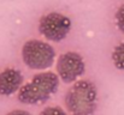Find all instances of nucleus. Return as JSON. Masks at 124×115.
<instances>
[{"label":"nucleus","mask_w":124,"mask_h":115,"mask_svg":"<svg viewBox=\"0 0 124 115\" xmlns=\"http://www.w3.org/2000/svg\"><path fill=\"white\" fill-rule=\"evenodd\" d=\"M59 79L53 72H41L18 90V101L25 104L46 102L58 89Z\"/></svg>","instance_id":"2"},{"label":"nucleus","mask_w":124,"mask_h":115,"mask_svg":"<svg viewBox=\"0 0 124 115\" xmlns=\"http://www.w3.org/2000/svg\"><path fill=\"white\" fill-rule=\"evenodd\" d=\"M40 115H68L60 107H47L42 110Z\"/></svg>","instance_id":"9"},{"label":"nucleus","mask_w":124,"mask_h":115,"mask_svg":"<svg viewBox=\"0 0 124 115\" xmlns=\"http://www.w3.org/2000/svg\"><path fill=\"white\" fill-rule=\"evenodd\" d=\"M6 115H31L30 113H28L27 110H22V109H16V110H12L10 113H7Z\"/></svg>","instance_id":"10"},{"label":"nucleus","mask_w":124,"mask_h":115,"mask_svg":"<svg viewBox=\"0 0 124 115\" xmlns=\"http://www.w3.org/2000/svg\"><path fill=\"white\" fill-rule=\"evenodd\" d=\"M23 83V76L21 71L13 67L5 68L0 72V95L10 96L18 91Z\"/></svg>","instance_id":"6"},{"label":"nucleus","mask_w":124,"mask_h":115,"mask_svg":"<svg viewBox=\"0 0 124 115\" xmlns=\"http://www.w3.org/2000/svg\"><path fill=\"white\" fill-rule=\"evenodd\" d=\"M112 62L116 68L124 71V41L115 47L112 52Z\"/></svg>","instance_id":"7"},{"label":"nucleus","mask_w":124,"mask_h":115,"mask_svg":"<svg viewBox=\"0 0 124 115\" xmlns=\"http://www.w3.org/2000/svg\"><path fill=\"white\" fill-rule=\"evenodd\" d=\"M24 64L33 70H46L52 66L55 52L53 47L40 40H29L22 48Z\"/></svg>","instance_id":"3"},{"label":"nucleus","mask_w":124,"mask_h":115,"mask_svg":"<svg viewBox=\"0 0 124 115\" xmlns=\"http://www.w3.org/2000/svg\"><path fill=\"white\" fill-rule=\"evenodd\" d=\"M116 24L117 28L124 34V4L119 6V8L116 12Z\"/></svg>","instance_id":"8"},{"label":"nucleus","mask_w":124,"mask_h":115,"mask_svg":"<svg viewBox=\"0 0 124 115\" xmlns=\"http://www.w3.org/2000/svg\"><path fill=\"white\" fill-rule=\"evenodd\" d=\"M71 29V20L65 14L51 12L39 20V31L42 36L53 42H60L66 37Z\"/></svg>","instance_id":"4"},{"label":"nucleus","mask_w":124,"mask_h":115,"mask_svg":"<svg viewBox=\"0 0 124 115\" xmlns=\"http://www.w3.org/2000/svg\"><path fill=\"white\" fill-rule=\"evenodd\" d=\"M65 106L70 115H94L98 107V91L90 80L76 81L66 92Z\"/></svg>","instance_id":"1"},{"label":"nucleus","mask_w":124,"mask_h":115,"mask_svg":"<svg viewBox=\"0 0 124 115\" xmlns=\"http://www.w3.org/2000/svg\"><path fill=\"white\" fill-rule=\"evenodd\" d=\"M84 61L83 58L75 52H66L58 58L57 61V72L58 77L66 83L70 84L75 81L78 77L84 73Z\"/></svg>","instance_id":"5"}]
</instances>
